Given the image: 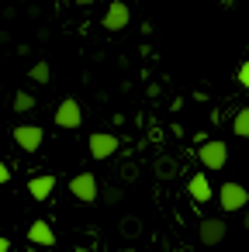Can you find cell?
<instances>
[{
	"mask_svg": "<svg viewBox=\"0 0 249 252\" xmlns=\"http://www.w3.org/2000/svg\"><path fill=\"white\" fill-rule=\"evenodd\" d=\"M11 107H14V114H28V111H35V97L28 90H18L14 100H11Z\"/></svg>",
	"mask_w": 249,
	"mask_h": 252,
	"instance_id": "7c38bea8",
	"label": "cell"
},
{
	"mask_svg": "<svg viewBox=\"0 0 249 252\" xmlns=\"http://www.w3.org/2000/svg\"><path fill=\"white\" fill-rule=\"evenodd\" d=\"M7 249H11V242H7L4 235H0V252H7Z\"/></svg>",
	"mask_w": 249,
	"mask_h": 252,
	"instance_id": "ac0fdd59",
	"label": "cell"
},
{
	"mask_svg": "<svg viewBox=\"0 0 249 252\" xmlns=\"http://www.w3.org/2000/svg\"><path fill=\"white\" fill-rule=\"evenodd\" d=\"M52 190H56V176H52V173H42V176H32V180H28V193H32L35 200H49Z\"/></svg>",
	"mask_w": 249,
	"mask_h": 252,
	"instance_id": "8fae6325",
	"label": "cell"
},
{
	"mask_svg": "<svg viewBox=\"0 0 249 252\" xmlns=\"http://www.w3.org/2000/svg\"><path fill=\"white\" fill-rule=\"evenodd\" d=\"M218 204H221V211H246V204H249V190H246L242 183L228 180V183L218 187Z\"/></svg>",
	"mask_w": 249,
	"mask_h": 252,
	"instance_id": "7a4b0ae2",
	"label": "cell"
},
{
	"mask_svg": "<svg viewBox=\"0 0 249 252\" xmlns=\"http://www.w3.org/2000/svg\"><path fill=\"white\" fill-rule=\"evenodd\" d=\"M87 145H90V156H94V159H111V156L118 152V138H114L111 131H94V135L87 138Z\"/></svg>",
	"mask_w": 249,
	"mask_h": 252,
	"instance_id": "ba28073f",
	"label": "cell"
},
{
	"mask_svg": "<svg viewBox=\"0 0 249 252\" xmlns=\"http://www.w3.org/2000/svg\"><path fill=\"white\" fill-rule=\"evenodd\" d=\"M242 224H246V231H249V214H246V221H242Z\"/></svg>",
	"mask_w": 249,
	"mask_h": 252,
	"instance_id": "ffe728a7",
	"label": "cell"
},
{
	"mask_svg": "<svg viewBox=\"0 0 249 252\" xmlns=\"http://www.w3.org/2000/svg\"><path fill=\"white\" fill-rule=\"evenodd\" d=\"M28 242H32V245H42V249H52V245H56V231H52V224L42 221V218L32 221V224H28Z\"/></svg>",
	"mask_w": 249,
	"mask_h": 252,
	"instance_id": "30bf717a",
	"label": "cell"
},
{
	"mask_svg": "<svg viewBox=\"0 0 249 252\" xmlns=\"http://www.w3.org/2000/svg\"><path fill=\"white\" fill-rule=\"evenodd\" d=\"M49 76H52V66H49L45 59L32 66V80H35V83H49Z\"/></svg>",
	"mask_w": 249,
	"mask_h": 252,
	"instance_id": "5bb4252c",
	"label": "cell"
},
{
	"mask_svg": "<svg viewBox=\"0 0 249 252\" xmlns=\"http://www.w3.org/2000/svg\"><path fill=\"white\" fill-rule=\"evenodd\" d=\"M73 4H80V7H90V4H94V0H73Z\"/></svg>",
	"mask_w": 249,
	"mask_h": 252,
	"instance_id": "d6986e66",
	"label": "cell"
},
{
	"mask_svg": "<svg viewBox=\"0 0 249 252\" xmlns=\"http://www.w3.org/2000/svg\"><path fill=\"white\" fill-rule=\"evenodd\" d=\"M76 252H90V249H76Z\"/></svg>",
	"mask_w": 249,
	"mask_h": 252,
	"instance_id": "7402d4cb",
	"label": "cell"
},
{
	"mask_svg": "<svg viewBox=\"0 0 249 252\" xmlns=\"http://www.w3.org/2000/svg\"><path fill=\"white\" fill-rule=\"evenodd\" d=\"M235 80H239V87H242V90H249V63H242V66H239Z\"/></svg>",
	"mask_w": 249,
	"mask_h": 252,
	"instance_id": "9a60e30c",
	"label": "cell"
},
{
	"mask_svg": "<svg viewBox=\"0 0 249 252\" xmlns=\"http://www.w3.org/2000/svg\"><path fill=\"white\" fill-rule=\"evenodd\" d=\"M104 200H111V204H114V200H121V190H114V187H111V190H104Z\"/></svg>",
	"mask_w": 249,
	"mask_h": 252,
	"instance_id": "e0dca14e",
	"label": "cell"
},
{
	"mask_svg": "<svg viewBox=\"0 0 249 252\" xmlns=\"http://www.w3.org/2000/svg\"><path fill=\"white\" fill-rule=\"evenodd\" d=\"M7 180H11V169H7V162H4V159H0V187H4Z\"/></svg>",
	"mask_w": 249,
	"mask_h": 252,
	"instance_id": "2e32d148",
	"label": "cell"
},
{
	"mask_svg": "<svg viewBox=\"0 0 249 252\" xmlns=\"http://www.w3.org/2000/svg\"><path fill=\"white\" fill-rule=\"evenodd\" d=\"M0 100H4V87H0Z\"/></svg>",
	"mask_w": 249,
	"mask_h": 252,
	"instance_id": "44dd1931",
	"label": "cell"
},
{
	"mask_svg": "<svg viewBox=\"0 0 249 252\" xmlns=\"http://www.w3.org/2000/svg\"><path fill=\"white\" fill-rule=\"evenodd\" d=\"M70 193H73L80 204H94V200L101 197V183H97L94 173H76V176L70 180Z\"/></svg>",
	"mask_w": 249,
	"mask_h": 252,
	"instance_id": "3957f363",
	"label": "cell"
},
{
	"mask_svg": "<svg viewBox=\"0 0 249 252\" xmlns=\"http://www.w3.org/2000/svg\"><path fill=\"white\" fill-rule=\"evenodd\" d=\"M187 193H190V200H194V204H208V200L214 197L211 180H208L204 173H194V176L187 180Z\"/></svg>",
	"mask_w": 249,
	"mask_h": 252,
	"instance_id": "9c48e42d",
	"label": "cell"
},
{
	"mask_svg": "<svg viewBox=\"0 0 249 252\" xmlns=\"http://www.w3.org/2000/svg\"><path fill=\"white\" fill-rule=\"evenodd\" d=\"M56 125L59 128H80L83 125V107H80V100H73V97H66V100H59V107H56Z\"/></svg>",
	"mask_w": 249,
	"mask_h": 252,
	"instance_id": "277c9868",
	"label": "cell"
},
{
	"mask_svg": "<svg viewBox=\"0 0 249 252\" xmlns=\"http://www.w3.org/2000/svg\"><path fill=\"white\" fill-rule=\"evenodd\" d=\"M128 21H132V7L125 4V0H111L107 4V11H104V28L107 32H125L128 28Z\"/></svg>",
	"mask_w": 249,
	"mask_h": 252,
	"instance_id": "5b68a950",
	"label": "cell"
},
{
	"mask_svg": "<svg viewBox=\"0 0 249 252\" xmlns=\"http://www.w3.org/2000/svg\"><path fill=\"white\" fill-rule=\"evenodd\" d=\"M197 159H201L204 169H221V166L228 162V145H225L221 138H208V142H201Z\"/></svg>",
	"mask_w": 249,
	"mask_h": 252,
	"instance_id": "6da1fadb",
	"label": "cell"
},
{
	"mask_svg": "<svg viewBox=\"0 0 249 252\" xmlns=\"http://www.w3.org/2000/svg\"><path fill=\"white\" fill-rule=\"evenodd\" d=\"M42 142H45V131H42L38 125H18V128H14V145H18L21 152H38Z\"/></svg>",
	"mask_w": 249,
	"mask_h": 252,
	"instance_id": "8992f818",
	"label": "cell"
},
{
	"mask_svg": "<svg viewBox=\"0 0 249 252\" xmlns=\"http://www.w3.org/2000/svg\"><path fill=\"white\" fill-rule=\"evenodd\" d=\"M232 131H235L239 138H249V107L235 111V118H232Z\"/></svg>",
	"mask_w": 249,
	"mask_h": 252,
	"instance_id": "4fadbf2b",
	"label": "cell"
},
{
	"mask_svg": "<svg viewBox=\"0 0 249 252\" xmlns=\"http://www.w3.org/2000/svg\"><path fill=\"white\" fill-rule=\"evenodd\" d=\"M225 231H228V224H225V218H204L201 224H197V238H201V245H221L225 242Z\"/></svg>",
	"mask_w": 249,
	"mask_h": 252,
	"instance_id": "52a82bcc",
	"label": "cell"
}]
</instances>
